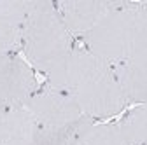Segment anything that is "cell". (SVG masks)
I'll use <instances>...</instances> for the list:
<instances>
[{
	"mask_svg": "<svg viewBox=\"0 0 147 145\" xmlns=\"http://www.w3.org/2000/svg\"><path fill=\"white\" fill-rule=\"evenodd\" d=\"M25 17L26 2L0 0V54L21 51Z\"/></svg>",
	"mask_w": 147,
	"mask_h": 145,
	"instance_id": "9",
	"label": "cell"
},
{
	"mask_svg": "<svg viewBox=\"0 0 147 145\" xmlns=\"http://www.w3.org/2000/svg\"><path fill=\"white\" fill-rule=\"evenodd\" d=\"M77 40L65 26L54 2H26L21 54L30 66L42 77V82L56 87L63 68Z\"/></svg>",
	"mask_w": 147,
	"mask_h": 145,
	"instance_id": "2",
	"label": "cell"
},
{
	"mask_svg": "<svg viewBox=\"0 0 147 145\" xmlns=\"http://www.w3.org/2000/svg\"><path fill=\"white\" fill-rule=\"evenodd\" d=\"M37 124L46 131L49 145H72L74 138L93 119L86 117L65 89L46 82L25 103Z\"/></svg>",
	"mask_w": 147,
	"mask_h": 145,
	"instance_id": "4",
	"label": "cell"
},
{
	"mask_svg": "<svg viewBox=\"0 0 147 145\" xmlns=\"http://www.w3.org/2000/svg\"><path fill=\"white\" fill-rule=\"evenodd\" d=\"M77 42L110 66L130 60L147 47L145 4L116 2L103 19Z\"/></svg>",
	"mask_w": 147,
	"mask_h": 145,
	"instance_id": "3",
	"label": "cell"
},
{
	"mask_svg": "<svg viewBox=\"0 0 147 145\" xmlns=\"http://www.w3.org/2000/svg\"><path fill=\"white\" fill-rule=\"evenodd\" d=\"M42 77L30 66L21 52L0 54V105L25 107L40 87Z\"/></svg>",
	"mask_w": 147,
	"mask_h": 145,
	"instance_id": "5",
	"label": "cell"
},
{
	"mask_svg": "<svg viewBox=\"0 0 147 145\" xmlns=\"http://www.w3.org/2000/svg\"><path fill=\"white\" fill-rule=\"evenodd\" d=\"M116 2H102V0H61L54 2L56 11L74 39L79 40L89 33L114 7Z\"/></svg>",
	"mask_w": 147,
	"mask_h": 145,
	"instance_id": "7",
	"label": "cell"
},
{
	"mask_svg": "<svg viewBox=\"0 0 147 145\" xmlns=\"http://www.w3.org/2000/svg\"><path fill=\"white\" fill-rule=\"evenodd\" d=\"M72 145H130L116 121H91L77 133Z\"/></svg>",
	"mask_w": 147,
	"mask_h": 145,
	"instance_id": "10",
	"label": "cell"
},
{
	"mask_svg": "<svg viewBox=\"0 0 147 145\" xmlns=\"http://www.w3.org/2000/svg\"><path fill=\"white\" fill-rule=\"evenodd\" d=\"M116 122L130 145H147V103L124 110Z\"/></svg>",
	"mask_w": 147,
	"mask_h": 145,
	"instance_id": "11",
	"label": "cell"
},
{
	"mask_svg": "<svg viewBox=\"0 0 147 145\" xmlns=\"http://www.w3.org/2000/svg\"><path fill=\"white\" fill-rule=\"evenodd\" d=\"M144 4H145V7H147V2H144Z\"/></svg>",
	"mask_w": 147,
	"mask_h": 145,
	"instance_id": "13",
	"label": "cell"
},
{
	"mask_svg": "<svg viewBox=\"0 0 147 145\" xmlns=\"http://www.w3.org/2000/svg\"><path fill=\"white\" fill-rule=\"evenodd\" d=\"M2 110H4V107H2V105H0V114H2Z\"/></svg>",
	"mask_w": 147,
	"mask_h": 145,
	"instance_id": "12",
	"label": "cell"
},
{
	"mask_svg": "<svg viewBox=\"0 0 147 145\" xmlns=\"http://www.w3.org/2000/svg\"><path fill=\"white\" fill-rule=\"evenodd\" d=\"M74 98L81 112L93 121H110L128 105L114 66H110L79 42L74 47L56 86Z\"/></svg>",
	"mask_w": 147,
	"mask_h": 145,
	"instance_id": "1",
	"label": "cell"
},
{
	"mask_svg": "<svg viewBox=\"0 0 147 145\" xmlns=\"http://www.w3.org/2000/svg\"><path fill=\"white\" fill-rule=\"evenodd\" d=\"M128 105L147 103V47L114 66Z\"/></svg>",
	"mask_w": 147,
	"mask_h": 145,
	"instance_id": "8",
	"label": "cell"
},
{
	"mask_svg": "<svg viewBox=\"0 0 147 145\" xmlns=\"http://www.w3.org/2000/svg\"><path fill=\"white\" fill-rule=\"evenodd\" d=\"M0 145H49V138L25 107H4Z\"/></svg>",
	"mask_w": 147,
	"mask_h": 145,
	"instance_id": "6",
	"label": "cell"
}]
</instances>
